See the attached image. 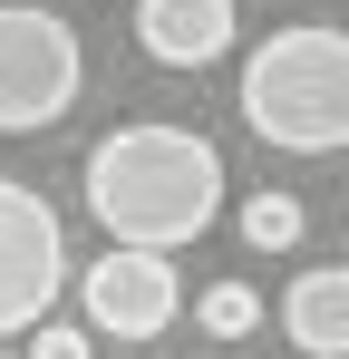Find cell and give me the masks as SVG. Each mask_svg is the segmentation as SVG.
Instances as JSON below:
<instances>
[{
	"instance_id": "1",
	"label": "cell",
	"mask_w": 349,
	"mask_h": 359,
	"mask_svg": "<svg viewBox=\"0 0 349 359\" xmlns=\"http://www.w3.org/2000/svg\"><path fill=\"white\" fill-rule=\"evenodd\" d=\"M78 194H88V214L107 224V243L184 252L194 233H214V214H224V156H214V136H194V126L136 117V126H116V136L88 146Z\"/></svg>"
},
{
	"instance_id": "2",
	"label": "cell",
	"mask_w": 349,
	"mask_h": 359,
	"mask_svg": "<svg viewBox=\"0 0 349 359\" xmlns=\"http://www.w3.org/2000/svg\"><path fill=\"white\" fill-rule=\"evenodd\" d=\"M242 126L282 156L349 146V39L340 29H272L242 59Z\"/></svg>"
},
{
	"instance_id": "3",
	"label": "cell",
	"mask_w": 349,
	"mask_h": 359,
	"mask_svg": "<svg viewBox=\"0 0 349 359\" xmlns=\"http://www.w3.org/2000/svg\"><path fill=\"white\" fill-rule=\"evenodd\" d=\"M88 88V59H78V29L58 10H29V0H0V136H49Z\"/></svg>"
},
{
	"instance_id": "4",
	"label": "cell",
	"mask_w": 349,
	"mask_h": 359,
	"mask_svg": "<svg viewBox=\"0 0 349 359\" xmlns=\"http://www.w3.org/2000/svg\"><path fill=\"white\" fill-rule=\"evenodd\" d=\"M58 292H68V233L20 175H0V340L49 320Z\"/></svg>"
},
{
	"instance_id": "5",
	"label": "cell",
	"mask_w": 349,
	"mask_h": 359,
	"mask_svg": "<svg viewBox=\"0 0 349 359\" xmlns=\"http://www.w3.org/2000/svg\"><path fill=\"white\" fill-rule=\"evenodd\" d=\"M78 282V311H88V330H107V340H156L174 330V262L165 252H136V243H107L88 272H68Z\"/></svg>"
},
{
	"instance_id": "6",
	"label": "cell",
	"mask_w": 349,
	"mask_h": 359,
	"mask_svg": "<svg viewBox=\"0 0 349 359\" xmlns=\"http://www.w3.org/2000/svg\"><path fill=\"white\" fill-rule=\"evenodd\" d=\"M136 39L156 68H214L233 49V0H136Z\"/></svg>"
},
{
	"instance_id": "7",
	"label": "cell",
	"mask_w": 349,
	"mask_h": 359,
	"mask_svg": "<svg viewBox=\"0 0 349 359\" xmlns=\"http://www.w3.org/2000/svg\"><path fill=\"white\" fill-rule=\"evenodd\" d=\"M282 330L301 359H349V262H320V272H291L282 292Z\"/></svg>"
},
{
	"instance_id": "8",
	"label": "cell",
	"mask_w": 349,
	"mask_h": 359,
	"mask_svg": "<svg viewBox=\"0 0 349 359\" xmlns=\"http://www.w3.org/2000/svg\"><path fill=\"white\" fill-rule=\"evenodd\" d=\"M301 233H310L301 194H242V243H252V252H291Z\"/></svg>"
},
{
	"instance_id": "9",
	"label": "cell",
	"mask_w": 349,
	"mask_h": 359,
	"mask_svg": "<svg viewBox=\"0 0 349 359\" xmlns=\"http://www.w3.org/2000/svg\"><path fill=\"white\" fill-rule=\"evenodd\" d=\"M194 320H204L214 340H252V320H262V292H252V282H204Z\"/></svg>"
},
{
	"instance_id": "10",
	"label": "cell",
	"mask_w": 349,
	"mask_h": 359,
	"mask_svg": "<svg viewBox=\"0 0 349 359\" xmlns=\"http://www.w3.org/2000/svg\"><path fill=\"white\" fill-rule=\"evenodd\" d=\"M20 340H29L20 359H88V330H78V320H29Z\"/></svg>"
}]
</instances>
